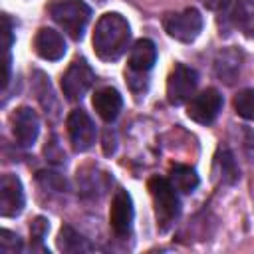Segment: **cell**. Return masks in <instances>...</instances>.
Listing matches in <instances>:
<instances>
[{
	"instance_id": "6da1fadb",
	"label": "cell",
	"mask_w": 254,
	"mask_h": 254,
	"mask_svg": "<svg viewBox=\"0 0 254 254\" xmlns=\"http://www.w3.org/2000/svg\"><path fill=\"white\" fill-rule=\"evenodd\" d=\"M91 42L99 60L115 62L131 44V26L119 12H107L97 20Z\"/></svg>"
},
{
	"instance_id": "7a4b0ae2",
	"label": "cell",
	"mask_w": 254,
	"mask_h": 254,
	"mask_svg": "<svg viewBox=\"0 0 254 254\" xmlns=\"http://www.w3.org/2000/svg\"><path fill=\"white\" fill-rule=\"evenodd\" d=\"M157 62V48L151 40L141 38L137 40L129 50V62H127V83L129 89L141 97L149 89V71L153 69Z\"/></svg>"
},
{
	"instance_id": "3957f363",
	"label": "cell",
	"mask_w": 254,
	"mask_h": 254,
	"mask_svg": "<svg viewBox=\"0 0 254 254\" xmlns=\"http://www.w3.org/2000/svg\"><path fill=\"white\" fill-rule=\"evenodd\" d=\"M147 187H149V192H151V198H153V206H155L157 228L161 232H167L181 216L179 190L171 185L169 179H163V177L149 179Z\"/></svg>"
},
{
	"instance_id": "277c9868",
	"label": "cell",
	"mask_w": 254,
	"mask_h": 254,
	"mask_svg": "<svg viewBox=\"0 0 254 254\" xmlns=\"http://www.w3.org/2000/svg\"><path fill=\"white\" fill-rule=\"evenodd\" d=\"M50 14L71 40H81L91 20V8L83 0H58L50 6Z\"/></svg>"
},
{
	"instance_id": "5b68a950",
	"label": "cell",
	"mask_w": 254,
	"mask_h": 254,
	"mask_svg": "<svg viewBox=\"0 0 254 254\" xmlns=\"http://www.w3.org/2000/svg\"><path fill=\"white\" fill-rule=\"evenodd\" d=\"M202 24H204L202 16L196 8H185L181 12H171L163 18L165 32L183 44L194 42L202 32Z\"/></svg>"
},
{
	"instance_id": "8992f818",
	"label": "cell",
	"mask_w": 254,
	"mask_h": 254,
	"mask_svg": "<svg viewBox=\"0 0 254 254\" xmlns=\"http://www.w3.org/2000/svg\"><path fill=\"white\" fill-rule=\"evenodd\" d=\"M93 81H95V71L83 58H77L69 64V67L62 75V91L67 101H79L89 91Z\"/></svg>"
},
{
	"instance_id": "52a82bcc",
	"label": "cell",
	"mask_w": 254,
	"mask_h": 254,
	"mask_svg": "<svg viewBox=\"0 0 254 254\" xmlns=\"http://www.w3.org/2000/svg\"><path fill=\"white\" fill-rule=\"evenodd\" d=\"M65 127H67V137H69L71 149L75 153H85L93 147V143L97 139V127L85 109H81V107L71 109L67 115Z\"/></svg>"
},
{
	"instance_id": "ba28073f",
	"label": "cell",
	"mask_w": 254,
	"mask_h": 254,
	"mask_svg": "<svg viewBox=\"0 0 254 254\" xmlns=\"http://www.w3.org/2000/svg\"><path fill=\"white\" fill-rule=\"evenodd\" d=\"M198 85V73L196 69L185 65V64H175L173 71L169 73L167 79V99L171 105H183L187 103Z\"/></svg>"
},
{
	"instance_id": "9c48e42d",
	"label": "cell",
	"mask_w": 254,
	"mask_h": 254,
	"mask_svg": "<svg viewBox=\"0 0 254 254\" xmlns=\"http://www.w3.org/2000/svg\"><path fill=\"white\" fill-rule=\"evenodd\" d=\"M133 218H135V208L131 194L125 189H117L109 208V224L113 234L121 240H127L133 232Z\"/></svg>"
},
{
	"instance_id": "30bf717a",
	"label": "cell",
	"mask_w": 254,
	"mask_h": 254,
	"mask_svg": "<svg viewBox=\"0 0 254 254\" xmlns=\"http://www.w3.org/2000/svg\"><path fill=\"white\" fill-rule=\"evenodd\" d=\"M222 111V95L214 87H206L200 93L192 95L187 103V115L189 119L200 123V125H210L218 113Z\"/></svg>"
},
{
	"instance_id": "8fae6325",
	"label": "cell",
	"mask_w": 254,
	"mask_h": 254,
	"mask_svg": "<svg viewBox=\"0 0 254 254\" xmlns=\"http://www.w3.org/2000/svg\"><path fill=\"white\" fill-rule=\"evenodd\" d=\"M24 204H26V196H24L22 181L12 173L2 175V179H0V214L4 218H16L18 214H22Z\"/></svg>"
},
{
	"instance_id": "7c38bea8",
	"label": "cell",
	"mask_w": 254,
	"mask_h": 254,
	"mask_svg": "<svg viewBox=\"0 0 254 254\" xmlns=\"http://www.w3.org/2000/svg\"><path fill=\"white\" fill-rule=\"evenodd\" d=\"M12 133L20 147H32L40 135V117L32 107H18L12 113Z\"/></svg>"
},
{
	"instance_id": "4fadbf2b",
	"label": "cell",
	"mask_w": 254,
	"mask_h": 254,
	"mask_svg": "<svg viewBox=\"0 0 254 254\" xmlns=\"http://www.w3.org/2000/svg\"><path fill=\"white\" fill-rule=\"evenodd\" d=\"M34 50L42 60L58 62L65 56V40L64 36L54 28H40L34 38Z\"/></svg>"
},
{
	"instance_id": "5bb4252c",
	"label": "cell",
	"mask_w": 254,
	"mask_h": 254,
	"mask_svg": "<svg viewBox=\"0 0 254 254\" xmlns=\"http://www.w3.org/2000/svg\"><path fill=\"white\" fill-rule=\"evenodd\" d=\"M111 177L97 167H83L77 171V189L79 194L85 198H99L107 192L111 185Z\"/></svg>"
},
{
	"instance_id": "9a60e30c",
	"label": "cell",
	"mask_w": 254,
	"mask_h": 254,
	"mask_svg": "<svg viewBox=\"0 0 254 254\" xmlns=\"http://www.w3.org/2000/svg\"><path fill=\"white\" fill-rule=\"evenodd\" d=\"M240 67H242V52L238 48H222L214 56V75L226 85L234 83V79L240 75Z\"/></svg>"
},
{
	"instance_id": "2e32d148",
	"label": "cell",
	"mask_w": 254,
	"mask_h": 254,
	"mask_svg": "<svg viewBox=\"0 0 254 254\" xmlns=\"http://www.w3.org/2000/svg\"><path fill=\"white\" fill-rule=\"evenodd\" d=\"M91 103H93V109L97 111V115L105 123H113L121 113L123 97L115 87H101L93 93Z\"/></svg>"
},
{
	"instance_id": "e0dca14e",
	"label": "cell",
	"mask_w": 254,
	"mask_h": 254,
	"mask_svg": "<svg viewBox=\"0 0 254 254\" xmlns=\"http://www.w3.org/2000/svg\"><path fill=\"white\" fill-rule=\"evenodd\" d=\"M232 24L248 38H254V0H234L230 6Z\"/></svg>"
},
{
	"instance_id": "ac0fdd59",
	"label": "cell",
	"mask_w": 254,
	"mask_h": 254,
	"mask_svg": "<svg viewBox=\"0 0 254 254\" xmlns=\"http://www.w3.org/2000/svg\"><path fill=\"white\" fill-rule=\"evenodd\" d=\"M214 167H216V173L220 177V181L224 185H236L240 181V167L232 155L230 149L226 147H220L216 151V157H214Z\"/></svg>"
},
{
	"instance_id": "d6986e66",
	"label": "cell",
	"mask_w": 254,
	"mask_h": 254,
	"mask_svg": "<svg viewBox=\"0 0 254 254\" xmlns=\"http://www.w3.org/2000/svg\"><path fill=\"white\" fill-rule=\"evenodd\" d=\"M169 181L183 194H190L200 185V179H198L196 171L190 169V167H187V165H175V167H171Z\"/></svg>"
},
{
	"instance_id": "ffe728a7",
	"label": "cell",
	"mask_w": 254,
	"mask_h": 254,
	"mask_svg": "<svg viewBox=\"0 0 254 254\" xmlns=\"http://www.w3.org/2000/svg\"><path fill=\"white\" fill-rule=\"evenodd\" d=\"M58 248L62 252H89L93 246L85 236H81L73 226L64 224L58 234Z\"/></svg>"
},
{
	"instance_id": "44dd1931",
	"label": "cell",
	"mask_w": 254,
	"mask_h": 254,
	"mask_svg": "<svg viewBox=\"0 0 254 254\" xmlns=\"http://www.w3.org/2000/svg\"><path fill=\"white\" fill-rule=\"evenodd\" d=\"M234 111H236L242 119L254 121V89H252V87L240 89V91L234 95Z\"/></svg>"
},
{
	"instance_id": "7402d4cb",
	"label": "cell",
	"mask_w": 254,
	"mask_h": 254,
	"mask_svg": "<svg viewBox=\"0 0 254 254\" xmlns=\"http://www.w3.org/2000/svg\"><path fill=\"white\" fill-rule=\"evenodd\" d=\"M36 93H38V99L42 103V107L46 109V113H52L56 99H54V91H52V85H50V79L42 73V71H36Z\"/></svg>"
},
{
	"instance_id": "603a6c76",
	"label": "cell",
	"mask_w": 254,
	"mask_h": 254,
	"mask_svg": "<svg viewBox=\"0 0 254 254\" xmlns=\"http://www.w3.org/2000/svg\"><path fill=\"white\" fill-rule=\"evenodd\" d=\"M36 179H38L40 187L46 190H54V192H65L67 190L65 179L56 171H40Z\"/></svg>"
},
{
	"instance_id": "cb8c5ba5",
	"label": "cell",
	"mask_w": 254,
	"mask_h": 254,
	"mask_svg": "<svg viewBox=\"0 0 254 254\" xmlns=\"http://www.w3.org/2000/svg\"><path fill=\"white\" fill-rule=\"evenodd\" d=\"M22 250V240L18 234L10 232V230H2L0 232V252L2 254H16Z\"/></svg>"
},
{
	"instance_id": "d4e9b609",
	"label": "cell",
	"mask_w": 254,
	"mask_h": 254,
	"mask_svg": "<svg viewBox=\"0 0 254 254\" xmlns=\"http://www.w3.org/2000/svg\"><path fill=\"white\" fill-rule=\"evenodd\" d=\"M48 230H50V224H48V220H46L44 216H36V218H34V222H32V226H30V234H32V240H34V242L40 246V244L44 242V238H46Z\"/></svg>"
},
{
	"instance_id": "484cf974",
	"label": "cell",
	"mask_w": 254,
	"mask_h": 254,
	"mask_svg": "<svg viewBox=\"0 0 254 254\" xmlns=\"http://www.w3.org/2000/svg\"><path fill=\"white\" fill-rule=\"evenodd\" d=\"M242 147H244V155L248 157V161L254 163V129L252 127L242 129Z\"/></svg>"
},
{
	"instance_id": "4316f807",
	"label": "cell",
	"mask_w": 254,
	"mask_h": 254,
	"mask_svg": "<svg viewBox=\"0 0 254 254\" xmlns=\"http://www.w3.org/2000/svg\"><path fill=\"white\" fill-rule=\"evenodd\" d=\"M115 151H117V135L111 127H107L105 133H103V153L107 157H111Z\"/></svg>"
},
{
	"instance_id": "83f0119b",
	"label": "cell",
	"mask_w": 254,
	"mask_h": 254,
	"mask_svg": "<svg viewBox=\"0 0 254 254\" xmlns=\"http://www.w3.org/2000/svg\"><path fill=\"white\" fill-rule=\"evenodd\" d=\"M12 42H14V32H12V20H10V16H8V14H4V52H6V56L10 54Z\"/></svg>"
}]
</instances>
